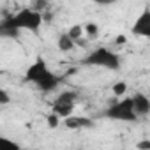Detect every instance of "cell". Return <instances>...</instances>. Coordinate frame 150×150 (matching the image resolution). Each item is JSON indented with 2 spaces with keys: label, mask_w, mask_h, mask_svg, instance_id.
Wrapping results in <instances>:
<instances>
[{
  "label": "cell",
  "mask_w": 150,
  "mask_h": 150,
  "mask_svg": "<svg viewBox=\"0 0 150 150\" xmlns=\"http://www.w3.org/2000/svg\"><path fill=\"white\" fill-rule=\"evenodd\" d=\"M124 41H125V37H124V35L117 37V44H124Z\"/></svg>",
  "instance_id": "e0dca14e"
},
{
  "label": "cell",
  "mask_w": 150,
  "mask_h": 150,
  "mask_svg": "<svg viewBox=\"0 0 150 150\" xmlns=\"http://www.w3.org/2000/svg\"><path fill=\"white\" fill-rule=\"evenodd\" d=\"M60 117H57V115H53V113H50L48 115V118H46V122H48V127H51V129H57L58 125H60Z\"/></svg>",
  "instance_id": "5bb4252c"
},
{
  "label": "cell",
  "mask_w": 150,
  "mask_h": 150,
  "mask_svg": "<svg viewBox=\"0 0 150 150\" xmlns=\"http://www.w3.org/2000/svg\"><path fill=\"white\" fill-rule=\"evenodd\" d=\"M44 23L42 11L34 7H23L14 14H6L0 21V35L2 37H16L20 32L27 30L32 34H39Z\"/></svg>",
  "instance_id": "6da1fadb"
},
{
  "label": "cell",
  "mask_w": 150,
  "mask_h": 150,
  "mask_svg": "<svg viewBox=\"0 0 150 150\" xmlns=\"http://www.w3.org/2000/svg\"><path fill=\"white\" fill-rule=\"evenodd\" d=\"M138 150H150V139H141L139 143H136Z\"/></svg>",
  "instance_id": "2e32d148"
},
{
  "label": "cell",
  "mask_w": 150,
  "mask_h": 150,
  "mask_svg": "<svg viewBox=\"0 0 150 150\" xmlns=\"http://www.w3.org/2000/svg\"><path fill=\"white\" fill-rule=\"evenodd\" d=\"M23 80H25L27 83H32L39 92H44V94L53 92V90L60 85V81H62V78L58 76V74H55V72L48 67V64H46V60H44L42 57H37V58L27 67Z\"/></svg>",
  "instance_id": "7a4b0ae2"
},
{
  "label": "cell",
  "mask_w": 150,
  "mask_h": 150,
  "mask_svg": "<svg viewBox=\"0 0 150 150\" xmlns=\"http://www.w3.org/2000/svg\"><path fill=\"white\" fill-rule=\"evenodd\" d=\"M83 65L101 67V69H108V71H118L122 65V60H120V55L115 53L113 50H110L106 46H99V48L92 50L83 58Z\"/></svg>",
  "instance_id": "3957f363"
},
{
  "label": "cell",
  "mask_w": 150,
  "mask_h": 150,
  "mask_svg": "<svg viewBox=\"0 0 150 150\" xmlns=\"http://www.w3.org/2000/svg\"><path fill=\"white\" fill-rule=\"evenodd\" d=\"M9 103H11V96H9V92H7L6 88H0V104L6 106V104H9Z\"/></svg>",
  "instance_id": "9a60e30c"
},
{
  "label": "cell",
  "mask_w": 150,
  "mask_h": 150,
  "mask_svg": "<svg viewBox=\"0 0 150 150\" xmlns=\"http://www.w3.org/2000/svg\"><path fill=\"white\" fill-rule=\"evenodd\" d=\"M64 125L67 129H72V131H76V129H90L96 125V122L92 118H87V117H78V115H72L69 118L64 120Z\"/></svg>",
  "instance_id": "52a82bcc"
},
{
  "label": "cell",
  "mask_w": 150,
  "mask_h": 150,
  "mask_svg": "<svg viewBox=\"0 0 150 150\" xmlns=\"http://www.w3.org/2000/svg\"><path fill=\"white\" fill-rule=\"evenodd\" d=\"M83 30H85V35H88L90 39H96L99 35V27L96 23H85L83 25Z\"/></svg>",
  "instance_id": "7c38bea8"
},
{
  "label": "cell",
  "mask_w": 150,
  "mask_h": 150,
  "mask_svg": "<svg viewBox=\"0 0 150 150\" xmlns=\"http://www.w3.org/2000/svg\"><path fill=\"white\" fill-rule=\"evenodd\" d=\"M131 34L138 35V37L150 39V7H143L141 13L136 16V20L131 27Z\"/></svg>",
  "instance_id": "8992f818"
},
{
  "label": "cell",
  "mask_w": 150,
  "mask_h": 150,
  "mask_svg": "<svg viewBox=\"0 0 150 150\" xmlns=\"http://www.w3.org/2000/svg\"><path fill=\"white\" fill-rule=\"evenodd\" d=\"M57 48H58L62 53H69V51H72L74 48H76V42H74V41L69 37V34H67V32H62V34L58 35Z\"/></svg>",
  "instance_id": "9c48e42d"
},
{
  "label": "cell",
  "mask_w": 150,
  "mask_h": 150,
  "mask_svg": "<svg viewBox=\"0 0 150 150\" xmlns=\"http://www.w3.org/2000/svg\"><path fill=\"white\" fill-rule=\"evenodd\" d=\"M67 34H69V37H71L74 42L78 44V42L83 39V34H85V30H83V25H72V27H69Z\"/></svg>",
  "instance_id": "8fae6325"
},
{
  "label": "cell",
  "mask_w": 150,
  "mask_h": 150,
  "mask_svg": "<svg viewBox=\"0 0 150 150\" xmlns=\"http://www.w3.org/2000/svg\"><path fill=\"white\" fill-rule=\"evenodd\" d=\"M76 101H78V94L74 90H65V92H60L57 96V99L53 101V106H51V113L60 117L62 120L72 117L74 113V106H76Z\"/></svg>",
  "instance_id": "5b68a950"
},
{
  "label": "cell",
  "mask_w": 150,
  "mask_h": 150,
  "mask_svg": "<svg viewBox=\"0 0 150 150\" xmlns=\"http://www.w3.org/2000/svg\"><path fill=\"white\" fill-rule=\"evenodd\" d=\"M132 104H134V111L139 118L150 115V99L145 94H141V92L134 94L132 96Z\"/></svg>",
  "instance_id": "ba28073f"
},
{
  "label": "cell",
  "mask_w": 150,
  "mask_h": 150,
  "mask_svg": "<svg viewBox=\"0 0 150 150\" xmlns=\"http://www.w3.org/2000/svg\"><path fill=\"white\" fill-rule=\"evenodd\" d=\"M125 92H127V83L125 81H117L113 85V96H117V97L122 99L125 96Z\"/></svg>",
  "instance_id": "4fadbf2b"
},
{
  "label": "cell",
  "mask_w": 150,
  "mask_h": 150,
  "mask_svg": "<svg viewBox=\"0 0 150 150\" xmlns=\"http://www.w3.org/2000/svg\"><path fill=\"white\" fill-rule=\"evenodd\" d=\"M0 150H25V148H23L18 141L2 136V138H0Z\"/></svg>",
  "instance_id": "30bf717a"
},
{
  "label": "cell",
  "mask_w": 150,
  "mask_h": 150,
  "mask_svg": "<svg viewBox=\"0 0 150 150\" xmlns=\"http://www.w3.org/2000/svg\"><path fill=\"white\" fill-rule=\"evenodd\" d=\"M104 117L110 120H117V122H138L139 120V117L134 111L132 96L122 97V99L115 101L113 104H110L104 111Z\"/></svg>",
  "instance_id": "277c9868"
}]
</instances>
